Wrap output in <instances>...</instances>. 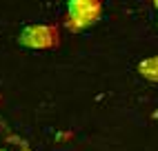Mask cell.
Returning a JSON list of instances; mask_svg holds the SVG:
<instances>
[{"instance_id":"1","label":"cell","mask_w":158,"mask_h":151,"mask_svg":"<svg viewBox=\"0 0 158 151\" xmlns=\"http://www.w3.org/2000/svg\"><path fill=\"white\" fill-rule=\"evenodd\" d=\"M18 42L27 49H54L60 42V31L56 25H29L20 31Z\"/></svg>"},{"instance_id":"2","label":"cell","mask_w":158,"mask_h":151,"mask_svg":"<svg viewBox=\"0 0 158 151\" xmlns=\"http://www.w3.org/2000/svg\"><path fill=\"white\" fill-rule=\"evenodd\" d=\"M102 11V2H91V5H76V7H67V29L78 34L91 27L96 20L100 18Z\"/></svg>"},{"instance_id":"3","label":"cell","mask_w":158,"mask_h":151,"mask_svg":"<svg viewBox=\"0 0 158 151\" xmlns=\"http://www.w3.org/2000/svg\"><path fill=\"white\" fill-rule=\"evenodd\" d=\"M138 73L143 76L145 80L158 82V56H152V58L140 60L138 62Z\"/></svg>"},{"instance_id":"4","label":"cell","mask_w":158,"mask_h":151,"mask_svg":"<svg viewBox=\"0 0 158 151\" xmlns=\"http://www.w3.org/2000/svg\"><path fill=\"white\" fill-rule=\"evenodd\" d=\"M91 2H102V0H69V7H76V5H91Z\"/></svg>"},{"instance_id":"5","label":"cell","mask_w":158,"mask_h":151,"mask_svg":"<svg viewBox=\"0 0 158 151\" xmlns=\"http://www.w3.org/2000/svg\"><path fill=\"white\" fill-rule=\"evenodd\" d=\"M154 7H156V9H158V2H154Z\"/></svg>"},{"instance_id":"6","label":"cell","mask_w":158,"mask_h":151,"mask_svg":"<svg viewBox=\"0 0 158 151\" xmlns=\"http://www.w3.org/2000/svg\"><path fill=\"white\" fill-rule=\"evenodd\" d=\"M152 2H158V0H152Z\"/></svg>"},{"instance_id":"7","label":"cell","mask_w":158,"mask_h":151,"mask_svg":"<svg viewBox=\"0 0 158 151\" xmlns=\"http://www.w3.org/2000/svg\"><path fill=\"white\" fill-rule=\"evenodd\" d=\"M0 151H5V149H0Z\"/></svg>"},{"instance_id":"8","label":"cell","mask_w":158,"mask_h":151,"mask_svg":"<svg viewBox=\"0 0 158 151\" xmlns=\"http://www.w3.org/2000/svg\"><path fill=\"white\" fill-rule=\"evenodd\" d=\"M25 151H29V149H25Z\"/></svg>"}]
</instances>
